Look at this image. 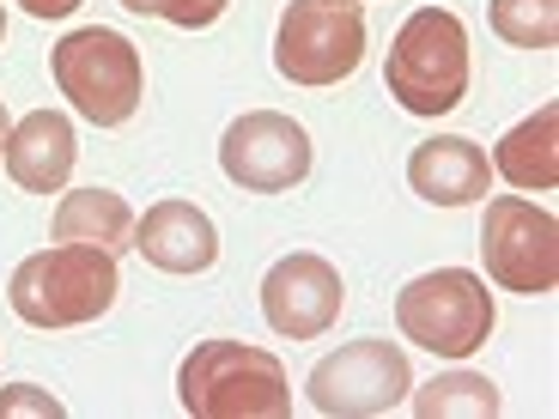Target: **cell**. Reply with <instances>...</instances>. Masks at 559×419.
<instances>
[{"mask_svg": "<svg viewBox=\"0 0 559 419\" xmlns=\"http://www.w3.org/2000/svg\"><path fill=\"white\" fill-rule=\"evenodd\" d=\"M177 402L195 419H286L293 414V383L267 347L201 340L177 371Z\"/></svg>", "mask_w": 559, "mask_h": 419, "instance_id": "obj_1", "label": "cell"}, {"mask_svg": "<svg viewBox=\"0 0 559 419\" xmlns=\"http://www.w3.org/2000/svg\"><path fill=\"white\" fill-rule=\"evenodd\" d=\"M116 292H122V274H116L110 250H98V243H56V250L25 255L13 267L7 304L31 328H80V322H98L116 304Z\"/></svg>", "mask_w": 559, "mask_h": 419, "instance_id": "obj_2", "label": "cell"}, {"mask_svg": "<svg viewBox=\"0 0 559 419\" xmlns=\"http://www.w3.org/2000/svg\"><path fill=\"white\" fill-rule=\"evenodd\" d=\"M390 98L407 116H450L468 98V31L444 7H419L390 43V68H383Z\"/></svg>", "mask_w": 559, "mask_h": 419, "instance_id": "obj_3", "label": "cell"}, {"mask_svg": "<svg viewBox=\"0 0 559 419\" xmlns=\"http://www.w3.org/2000/svg\"><path fill=\"white\" fill-rule=\"evenodd\" d=\"M49 73H56L61 98L98 128H122L146 98V68L140 49L110 25H85L49 49Z\"/></svg>", "mask_w": 559, "mask_h": 419, "instance_id": "obj_4", "label": "cell"}, {"mask_svg": "<svg viewBox=\"0 0 559 419\" xmlns=\"http://www.w3.org/2000/svg\"><path fill=\"white\" fill-rule=\"evenodd\" d=\"M395 322H402V340H414V347L438 352V359H468L492 335V292L468 267H438V274H419L402 286Z\"/></svg>", "mask_w": 559, "mask_h": 419, "instance_id": "obj_5", "label": "cell"}, {"mask_svg": "<svg viewBox=\"0 0 559 419\" xmlns=\"http://www.w3.org/2000/svg\"><path fill=\"white\" fill-rule=\"evenodd\" d=\"M365 61L359 0H286L274 37V68L293 85H341Z\"/></svg>", "mask_w": 559, "mask_h": 419, "instance_id": "obj_6", "label": "cell"}, {"mask_svg": "<svg viewBox=\"0 0 559 419\" xmlns=\"http://www.w3.org/2000/svg\"><path fill=\"white\" fill-rule=\"evenodd\" d=\"M480 255H487V279L504 292L547 298L559 286V225L547 207L523 195H492L487 219H480Z\"/></svg>", "mask_w": 559, "mask_h": 419, "instance_id": "obj_7", "label": "cell"}, {"mask_svg": "<svg viewBox=\"0 0 559 419\" xmlns=\"http://www.w3.org/2000/svg\"><path fill=\"white\" fill-rule=\"evenodd\" d=\"M414 371L395 340H347L310 371V407L329 419H378L407 402Z\"/></svg>", "mask_w": 559, "mask_h": 419, "instance_id": "obj_8", "label": "cell"}, {"mask_svg": "<svg viewBox=\"0 0 559 419\" xmlns=\"http://www.w3.org/2000/svg\"><path fill=\"white\" fill-rule=\"evenodd\" d=\"M219 170L250 195H286L310 177V134L280 110H250L225 128Z\"/></svg>", "mask_w": 559, "mask_h": 419, "instance_id": "obj_9", "label": "cell"}, {"mask_svg": "<svg viewBox=\"0 0 559 419\" xmlns=\"http://www.w3.org/2000/svg\"><path fill=\"white\" fill-rule=\"evenodd\" d=\"M347 286L322 255H280L262 279V316L286 340H317L341 322Z\"/></svg>", "mask_w": 559, "mask_h": 419, "instance_id": "obj_10", "label": "cell"}, {"mask_svg": "<svg viewBox=\"0 0 559 419\" xmlns=\"http://www.w3.org/2000/svg\"><path fill=\"white\" fill-rule=\"evenodd\" d=\"M407 182H414V195L432 201V207H468V201H487L492 158L480 153L475 140L438 134V140H419L414 153H407Z\"/></svg>", "mask_w": 559, "mask_h": 419, "instance_id": "obj_11", "label": "cell"}, {"mask_svg": "<svg viewBox=\"0 0 559 419\" xmlns=\"http://www.w3.org/2000/svg\"><path fill=\"white\" fill-rule=\"evenodd\" d=\"M134 250L165 274H207L219 262V231L195 201H158L134 219Z\"/></svg>", "mask_w": 559, "mask_h": 419, "instance_id": "obj_12", "label": "cell"}, {"mask_svg": "<svg viewBox=\"0 0 559 419\" xmlns=\"http://www.w3.org/2000/svg\"><path fill=\"white\" fill-rule=\"evenodd\" d=\"M0 158H7L19 189L56 195V189H68L73 165H80V140H73V122L61 110H31L25 122L7 134V153Z\"/></svg>", "mask_w": 559, "mask_h": 419, "instance_id": "obj_13", "label": "cell"}, {"mask_svg": "<svg viewBox=\"0 0 559 419\" xmlns=\"http://www.w3.org/2000/svg\"><path fill=\"white\" fill-rule=\"evenodd\" d=\"M492 170L511 189H554L559 182V104H542L530 122L511 128L499 140V153H492Z\"/></svg>", "mask_w": 559, "mask_h": 419, "instance_id": "obj_14", "label": "cell"}, {"mask_svg": "<svg viewBox=\"0 0 559 419\" xmlns=\"http://www.w3.org/2000/svg\"><path fill=\"white\" fill-rule=\"evenodd\" d=\"M56 243H98V250H134V207L116 189H73L56 207Z\"/></svg>", "mask_w": 559, "mask_h": 419, "instance_id": "obj_15", "label": "cell"}, {"mask_svg": "<svg viewBox=\"0 0 559 419\" xmlns=\"http://www.w3.org/2000/svg\"><path fill=\"white\" fill-rule=\"evenodd\" d=\"M499 390L475 371H450V378H432L426 390L414 395V414L419 419H450V414H475V419H492L499 414Z\"/></svg>", "mask_w": 559, "mask_h": 419, "instance_id": "obj_16", "label": "cell"}, {"mask_svg": "<svg viewBox=\"0 0 559 419\" xmlns=\"http://www.w3.org/2000/svg\"><path fill=\"white\" fill-rule=\"evenodd\" d=\"M492 31L511 49H554L559 43V0H492Z\"/></svg>", "mask_w": 559, "mask_h": 419, "instance_id": "obj_17", "label": "cell"}, {"mask_svg": "<svg viewBox=\"0 0 559 419\" xmlns=\"http://www.w3.org/2000/svg\"><path fill=\"white\" fill-rule=\"evenodd\" d=\"M122 7L140 19H165V25H177V31H207L225 19L231 0H122Z\"/></svg>", "mask_w": 559, "mask_h": 419, "instance_id": "obj_18", "label": "cell"}, {"mask_svg": "<svg viewBox=\"0 0 559 419\" xmlns=\"http://www.w3.org/2000/svg\"><path fill=\"white\" fill-rule=\"evenodd\" d=\"M13 414H43V419H61L68 407H61L49 390H37V383H13V390H0V419H13Z\"/></svg>", "mask_w": 559, "mask_h": 419, "instance_id": "obj_19", "label": "cell"}, {"mask_svg": "<svg viewBox=\"0 0 559 419\" xmlns=\"http://www.w3.org/2000/svg\"><path fill=\"white\" fill-rule=\"evenodd\" d=\"M19 7H25L31 19H68L80 0H19Z\"/></svg>", "mask_w": 559, "mask_h": 419, "instance_id": "obj_20", "label": "cell"}, {"mask_svg": "<svg viewBox=\"0 0 559 419\" xmlns=\"http://www.w3.org/2000/svg\"><path fill=\"white\" fill-rule=\"evenodd\" d=\"M7 134H13V122H7V110H0V153H7Z\"/></svg>", "mask_w": 559, "mask_h": 419, "instance_id": "obj_21", "label": "cell"}, {"mask_svg": "<svg viewBox=\"0 0 559 419\" xmlns=\"http://www.w3.org/2000/svg\"><path fill=\"white\" fill-rule=\"evenodd\" d=\"M0 37H7V13H0Z\"/></svg>", "mask_w": 559, "mask_h": 419, "instance_id": "obj_22", "label": "cell"}]
</instances>
